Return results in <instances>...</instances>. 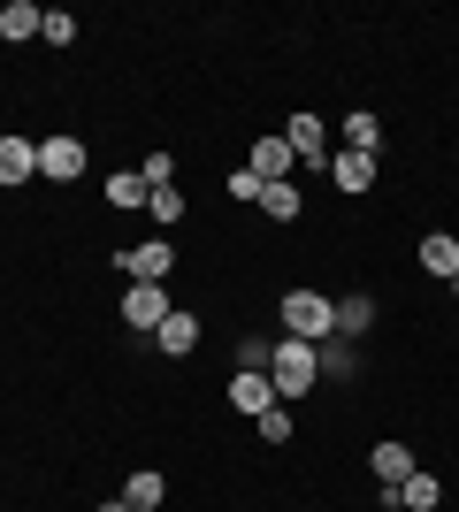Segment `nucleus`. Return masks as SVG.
Instances as JSON below:
<instances>
[{"instance_id":"obj_1","label":"nucleus","mask_w":459,"mask_h":512,"mask_svg":"<svg viewBox=\"0 0 459 512\" xmlns=\"http://www.w3.org/2000/svg\"><path fill=\"white\" fill-rule=\"evenodd\" d=\"M268 383H276V398H284V406H299L306 390L322 383V360H314V344L284 337V344H276V352H268Z\"/></svg>"},{"instance_id":"obj_2","label":"nucleus","mask_w":459,"mask_h":512,"mask_svg":"<svg viewBox=\"0 0 459 512\" xmlns=\"http://www.w3.org/2000/svg\"><path fill=\"white\" fill-rule=\"evenodd\" d=\"M284 329L299 344L337 337V299H322V291H284Z\"/></svg>"},{"instance_id":"obj_3","label":"nucleus","mask_w":459,"mask_h":512,"mask_svg":"<svg viewBox=\"0 0 459 512\" xmlns=\"http://www.w3.org/2000/svg\"><path fill=\"white\" fill-rule=\"evenodd\" d=\"M115 268H123L131 283H169V268H176V245H169V237H146V245H123V253H115Z\"/></svg>"},{"instance_id":"obj_4","label":"nucleus","mask_w":459,"mask_h":512,"mask_svg":"<svg viewBox=\"0 0 459 512\" xmlns=\"http://www.w3.org/2000/svg\"><path fill=\"white\" fill-rule=\"evenodd\" d=\"M383 505H391V512H437L444 505V482L429 467H414L406 482H383Z\"/></svg>"},{"instance_id":"obj_5","label":"nucleus","mask_w":459,"mask_h":512,"mask_svg":"<svg viewBox=\"0 0 459 512\" xmlns=\"http://www.w3.org/2000/svg\"><path fill=\"white\" fill-rule=\"evenodd\" d=\"M291 161H299V153H291V138H284V130L253 138V153H245V169L261 176V184H284V176H291Z\"/></svg>"},{"instance_id":"obj_6","label":"nucleus","mask_w":459,"mask_h":512,"mask_svg":"<svg viewBox=\"0 0 459 512\" xmlns=\"http://www.w3.org/2000/svg\"><path fill=\"white\" fill-rule=\"evenodd\" d=\"M169 314H176V306H169L161 283H131V291H123V321H131V329H161Z\"/></svg>"},{"instance_id":"obj_7","label":"nucleus","mask_w":459,"mask_h":512,"mask_svg":"<svg viewBox=\"0 0 459 512\" xmlns=\"http://www.w3.org/2000/svg\"><path fill=\"white\" fill-rule=\"evenodd\" d=\"M230 406L261 421V413H268V406H284V398H276V383H268L261 367H238V375H230Z\"/></svg>"},{"instance_id":"obj_8","label":"nucleus","mask_w":459,"mask_h":512,"mask_svg":"<svg viewBox=\"0 0 459 512\" xmlns=\"http://www.w3.org/2000/svg\"><path fill=\"white\" fill-rule=\"evenodd\" d=\"M39 176L77 184V176H85V138H46V146H39Z\"/></svg>"},{"instance_id":"obj_9","label":"nucleus","mask_w":459,"mask_h":512,"mask_svg":"<svg viewBox=\"0 0 459 512\" xmlns=\"http://www.w3.org/2000/svg\"><path fill=\"white\" fill-rule=\"evenodd\" d=\"M39 176V138H0V192H16Z\"/></svg>"},{"instance_id":"obj_10","label":"nucleus","mask_w":459,"mask_h":512,"mask_svg":"<svg viewBox=\"0 0 459 512\" xmlns=\"http://www.w3.org/2000/svg\"><path fill=\"white\" fill-rule=\"evenodd\" d=\"M153 344H161L169 360H184V352H192V344H199V314H192V306H176V314L161 321V329H153Z\"/></svg>"},{"instance_id":"obj_11","label":"nucleus","mask_w":459,"mask_h":512,"mask_svg":"<svg viewBox=\"0 0 459 512\" xmlns=\"http://www.w3.org/2000/svg\"><path fill=\"white\" fill-rule=\"evenodd\" d=\"M39 23H46V8H39V0H8V8H0V39H8V46H23V39H39Z\"/></svg>"},{"instance_id":"obj_12","label":"nucleus","mask_w":459,"mask_h":512,"mask_svg":"<svg viewBox=\"0 0 459 512\" xmlns=\"http://www.w3.org/2000/svg\"><path fill=\"white\" fill-rule=\"evenodd\" d=\"M329 184L360 199V192L375 184V153H337V161H329Z\"/></svg>"},{"instance_id":"obj_13","label":"nucleus","mask_w":459,"mask_h":512,"mask_svg":"<svg viewBox=\"0 0 459 512\" xmlns=\"http://www.w3.org/2000/svg\"><path fill=\"white\" fill-rule=\"evenodd\" d=\"M421 268L452 283V276H459V237H452V230H429V237H421Z\"/></svg>"},{"instance_id":"obj_14","label":"nucleus","mask_w":459,"mask_h":512,"mask_svg":"<svg viewBox=\"0 0 459 512\" xmlns=\"http://www.w3.org/2000/svg\"><path fill=\"white\" fill-rule=\"evenodd\" d=\"M368 467H375V474H383V482H406V474H414V451L398 444V436H383V444H375V451H368Z\"/></svg>"},{"instance_id":"obj_15","label":"nucleus","mask_w":459,"mask_h":512,"mask_svg":"<svg viewBox=\"0 0 459 512\" xmlns=\"http://www.w3.org/2000/svg\"><path fill=\"white\" fill-rule=\"evenodd\" d=\"M375 146H383V115L352 107V115H345V153H375Z\"/></svg>"},{"instance_id":"obj_16","label":"nucleus","mask_w":459,"mask_h":512,"mask_svg":"<svg viewBox=\"0 0 459 512\" xmlns=\"http://www.w3.org/2000/svg\"><path fill=\"white\" fill-rule=\"evenodd\" d=\"M299 207H306V199H299L291 176H284V184H261V214H268V222H299Z\"/></svg>"},{"instance_id":"obj_17","label":"nucleus","mask_w":459,"mask_h":512,"mask_svg":"<svg viewBox=\"0 0 459 512\" xmlns=\"http://www.w3.org/2000/svg\"><path fill=\"white\" fill-rule=\"evenodd\" d=\"M161 497H169V474H153V467H138V474H131V490H123V505L153 512V505H161Z\"/></svg>"},{"instance_id":"obj_18","label":"nucleus","mask_w":459,"mask_h":512,"mask_svg":"<svg viewBox=\"0 0 459 512\" xmlns=\"http://www.w3.org/2000/svg\"><path fill=\"white\" fill-rule=\"evenodd\" d=\"M368 321H375V299H368V291H352V299H337V337H360Z\"/></svg>"},{"instance_id":"obj_19","label":"nucleus","mask_w":459,"mask_h":512,"mask_svg":"<svg viewBox=\"0 0 459 512\" xmlns=\"http://www.w3.org/2000/svg\"><path fill=\"white\" fill-rule=\"evenodd\" d=\"M314 360H322V375H352L360 352H352V337H322V344H314Z\"/></svg>"},{"instance_id":"obj_20","label":"nucleus","mask_w":459,"mask_h":512,"mask_svg":"<svg viewBox=\"0 0 459 512\" xmlns=\"http://www.w3.org/2000/svg\"><path fill=\"white\" fill-rule=\"evenodd\" d=\"M146 214H153V222H161V237H169L176 222H184V192H176V184H161V192H146Z\"/></svg>"},{"instance_id":"obj_21","label":"nucleus","mask_w":459,"mask_h":512,"mask_svg":"<svg viewBox=\"0 0 459 512\" xmlns=\"http://www.w3.org/2000/svg\"><path fill=\"white\" fill-rule=\"evenodd\" d=\"M291 153H306V161H322V115H291Z\"/></svg>"},{"instance_id":"obj_22","label":"nucleus","mask_w":459,"mask_h":512,"mask_svg":"<svg viewBox=\"0 0 459 512\" xmlns=\"http://www.w3.org/2000/svg\"><path fill=\"white\" fill-rule=\"evenodd\" d=\"M108 207H138V214H146V176H115V184H108Z\"/></svg>"},{"instance_id":"obj_23","label":"nucleus","mask_w":459,"mask_h":512,"mask_svg":"<svg viewBox=\"0 0 459 512\" xmlns=\"http://www.w3.org/2000/svg\"><path fill=\"white\" fill-rule=\"evenodd\" d=\"M39 39H46V46H69V39H77V16H69V8H46Z\"/></svg>"},{"instance_id":"obj_24","label":"nucleus","mask_w":459,"mask_h":512,"mask_svg":"<svg viewBox=\"0 0 459 512\" xmlns=\"http://www.w3.org/2000/svg\"><path fill=\"white\" fill-rule=\"evenodd\" d=\"M253 428H261V444H291V406H268Z\"/></svg>"},{"instance_id":"obj_25","label":"nucleus","mask_w":459,"mask_h":512,"mask_svg":"<svg viewBox=\"0 0 459 512\" xmlns=\"http://www.w3.org/2000/svg\"><path fill=\"white\" fill-rule=\"evenodd\" d=\"M138 176H146V192H161V184H176V161H169V153H146Z\"/></svg>"},{"instance_id":"obj_26","label":"nucleus","mask_w":459,"mask_h":512,"mask_svg":"<svg viewBox=\"0 0 459 512\" xmlns=\"http://www.w3.org/2000/svg\"><path fill=\"white\" fill-rule=\"evenodd\" d=\"M230 199H253V207H261V176H253V169H230Z\"/></svg>"},{"instance_id":"obj_27","label":"nucleus","mask_w":459,"mask_h":512,"mask_svg":"<svg viewBox=\"0 0 459 512\" xmlns=\"http://www.w3.org/2000/svg\"><path fill=\"white\" fill-rule=\"evenodd\" d=\"M100 512H131V505H123V497H115V505H100Z\"/></svg>"},{"instance_id":"obj_28","label":"nucleus","mask_w":459,"mask_h":512,"mask_svg":"<svg viewBox=\"0 0 459 512\" xmlns=\"http://www.w3.org/2000/svg\"><path fill=\"white\" fill-rule=\"evenodd\" d=\"M452 299H459V276H452Z\"/></svg>"},{"instance_id":"obj_29","label":"nucleus","mask_w":459,"mask_h":512,"mask_svg":"<svg viewBox=\"0 0 459 512\" xmlns=\"http://www.w3.org/2000/svg\"><path fill=\"white\" fill-rule=\"evenodd\" d=\"M131 512H138V505H131Z\"/></svg>"}]
</instances>
